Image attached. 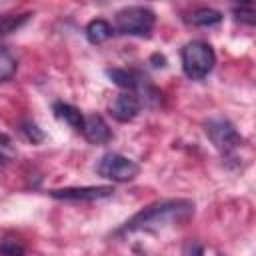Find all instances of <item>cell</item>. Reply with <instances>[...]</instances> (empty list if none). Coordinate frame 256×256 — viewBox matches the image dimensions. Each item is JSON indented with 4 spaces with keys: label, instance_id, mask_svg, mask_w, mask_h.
Here are the masks:
<instances>
[{
    "label": "cell",
    "instance_id": "2e32d148",
    "mask_svg": "<svg viewBox=\"0 0 256 256\" xmlns=\"http://www.w3.org/2000/svg\"><path fill=\"white\" fill-rule=\"evenodd\" d=\"M14 156H16V150H14L12 140H10L6 134H2V132H0V160L8 162V160H10V158H14Z\"/></svg>",
    "mask_w": 256,
    "mask_h": 256
},
{
    "label": "cell",
    "instance_id": "277c9868",
    "mask_svg": "<svg viewBox=\"0 0 256 256\" xmlns=\"http://www.w3.org/2000/svg\"><path fill=\"white\" fill-rule=\"evenodd\" d=\"M140 172V166L128 158V156H122L118 152H108L104 154L98 164H96V174L100 178H106V180H112V182H128V180H134Z\"/></svg>",
    "mask_w": 256,
    "mask_h": 256
},
{
    "label": "cell",
    "instance_id": "7a4b0ae2",
    "mask_svg": "<svg viewBox=\"0 0 256 256\" xmlns=\"http://www.w3.org/2000/svg\"><path fill=\"white\" fill-rule=\"evenodd\" d=\"M180 60H182V70L190 80H202L212 72L216 64V54L208 42L192 40L182 46Z\"/></svg>",
    "mask_w": 256,
    "mask_h": 256
},
{
    "label": "cell",
    "instance_id": "6da1fadb",
    "mask_svg": "<svg viewBox=\"0 0 256 256\" xmlns=\"http://www.w3.org/2000/svg\"><path fill=\"white\" fill-rule=\"evenodd\" d=\"M194 216V202L186 198L176 200H164L146 206L144 210L136 212L122 228V234H134V232H158L166 228L180 226L188 222Z\"/></svg>",
    "mask_w": 256,
    "mask_h": 256
},
{
    "label": "cell",
    "instance_id": "8992f818",
    "mask_svg": "<svg viewBox=\"0 0 256 256\" xmlns=\"http://www.w3.org/2000/svg\"><path fill=\"white\" fill-rule=\"evenodd\" d=\"M140 108H142L140 96L134 94V92H130V90H126V92L118 94V96L112 100V104H110V114H112V118H116L118 122H130V120H134V118L138 116Z\"/></svg>",
    "mask_w": 256,
    "mask_h": 256
},
{
    "label": "cell",
    "instance_id": "5bb4252c",
    "mask_svg": "<svg viewBox=\"0 0 256 256\" xmlns=\"http://www.w3.org/2000/svg\"><path fill=\"white\" fill-rule=\"evenodd\" d=\"M234 16L238 22L252 26L254 24V4L252 0H238L234 4Z\"/></svg>",
    "mask_w": 256,
    "mask_h": 256
},
{
    "label": "cell",
    "instance_id": "52a82bcc",
    "mask_svg": "<svg viewBox=\"0 0 256 256\" xmlns=\"http://www.w3.org/2000/svg\"><path fill=\"white\" fill-rule=\"evenodd\" d=\"M114 194L112 186H82V188H58L50 190L52 198L58 200H100Z\"/></svg>",
    "mask_w": 256,
    "mask_h": 256
},
{
    "label": "cell",
    "instance_id": "9c48e42d",
    "mask_svg": "<svg viewBox=\"0 0 256 256\" xmlns=\"http://www.w3.org/2000/svg\"><path fill=\"white\" fill-rule=\"evenodd\" d=\"M52 112H54V116H56L60 122L68 124L72 130L82 132L84 116H82V112H80L76 106H72V104H68V102H54Z\"/></svg>",
    "mask_w": 256,
    "mask_h": 256
},
{
    "label": "cell",
    "instance_id": "e0dca14e",
    "mask_svg": "<svg viewBox=\"0 0 256 256\" xmlns=\"http://www.w3.org/2000/svg\"><path fill=\"white\" fill-rule=\"evenodd\" d=\"M24 252V246L18 244L16 240H4L0 244V254H22Z\"/></svg>",
    "mask_w": 256,
    "mask_h": 256
},
{
    "label": "cell",
    "instance_id": "ba28073f",
    "mask_svg": "<svg viewBox=\"0 0 256 256\" xmlns=\"http://www.w3.org/2000/svg\"><path fill=\"white\" fill-rule=\"evenodd\" d=\"M82 134L90 144H106L112 140V130L106 124V120L98 114L86 116L84 118V126H82Z\"/></svg>",
    "mask_w": 256,
    "mask_h": 256
},
{
    "label": "cell",
    "instance_id": "9a60e30c",
    "mask_svg": "<svg viewBox=\"0 0 256 256\" xmlns=\"http://www.w3.org/2000/svg\"><path fill=\"white\" fill-rule=\"evenodd\" d=\"M22 132L26 134V138H28L32 144H38V142H42V140H44L42 130H40L34 122H30V120H26V122L22 124Z\"/></svg>",
    "mask_w": 256,
    "mask_h": 256
},
{
    "label": "cell",
    "instance_id": "30bf717a",
    "mask_svg": "<svg viewBox=\"0 0 256 256\" xmlns=\"http://www.w3.org/2000/svg\"><path fill=\"white\" fill-rule=\"evenodd\" d=\"M112 32H114L112 24L106 22V20H102V18H96V20L88 22V26L84 30V34H86V38H88L90 44H104L112 36Z\"/></svg>",
    "mask_w": 256,
    "mask_h": 256
},
{
    "label": "cell",
    "instance_id": "ac0fdd59",
    "mask_svg": "<svg viewBox=\"0 0 256 256\" xmlns=\"http://www.w3.org/2000/svg\"><path fill=\"white\" fill-rule=\"evenodd\" d=\"M2 162H4V160H0V168H2Z\"/></svg>",
    "mask_w": 256,
    "mask_h": 256
},
{
    "label": "cell",
    "instance_id": "3957f363",
    "mask_svg": "<svg viewBox=\"0 0 256 256\" xmlns=\"http://www.w3.org/2000/svg\"><path fill=\"white\" fill-rule=\"evenodd\" d=\"M156 16L150 8L144 6H128L116 12L114 26L118 34L124 36H138V38H148L154 30Z\"/></svg>",
    "mask_w": 256,
    "mask_h": 256
},
{
    "label": "cell",
    "instance_id": "8fae6325",
    "mask_svg": "<svg viewBox=\"0 0 256 256\" xmlns=\"http://www.w3.org/2000/svg\"><path fill=\"white\" fill-rule=\"evenodd\" d=\"M190 22L196 26H214L222 22V14L214 8H198L190 14Z\"/></svg>",
    "mask_w": 256,
    "mask_h": 256
},
{
    "label": "cell",
    "instance_id": "4fadbf2b",
    "mask_svg": "<svg viewBox=\"0 0 256 256\" xmlns=\"http://www.w3.org/2000/svg\"><path fill=\"white\" fill-rule=\"evenodd\" d=\"M16 68H18V62L12 56V52L8 48L0 46V82L10 80L16 74Z\"/></svg>",
    "mask_w": 256,
    "mask_h": 256
},
{
    "label": "cell",
    "instance_id": "5b68a950",
    "mask_svg": "<svg viewBox=\"0 0 256 256\" xmlns=\"http://www.w3.org/2000/svg\"><path fill=\"white\" fill-rule=\"evenodd\" d=\"M204 132L214 144V148H218L222 154H230L242 144V136L238 134L234 124L222 116H216L204 122Z\"/></svg>",
    "mask_w": 256,
    "mask_h": 256
},
{
    "label": "cell",
    "instance_id": "7c38bea8",
    "mask_svg": "<svg viewBox=\"0 0 256 256\" xmlns=\"http://www.w3.org/2000/svg\"><path fill=\"white\" fill-rule=\"evenodd\" d=\"M32 14H6V16H0V38L16 32L20 26H24L28 20H30Z\"/></svg>",
    "mask_w": 256,
    "mask_h": 256
},
{
    "label": "cell",
    "instance_id": "d6986e66",
    "mask_svg": "<svg viewBox=\"0 0 256 256\" xmlns=\"http://www.w3.org/2000/svg\"><path fill=\"white\" fill-rule=\"evenodd\" d=\"M0 2H10V0H0Z\"/></svg>",
    "mask_w": 256,
    "mask_h": 256
}]
</instances>
